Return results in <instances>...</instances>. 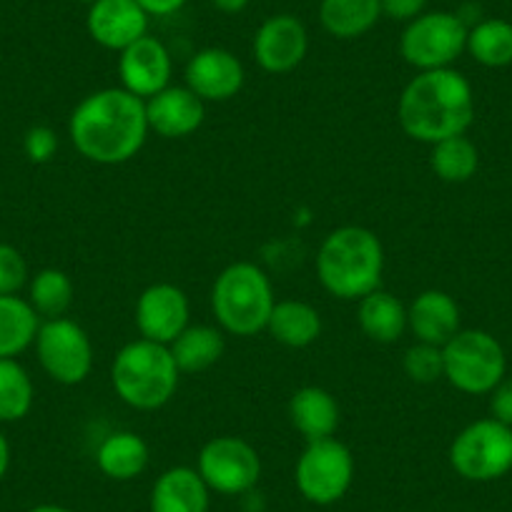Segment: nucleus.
<instances>
[{
	"label": "nucleus",
	"mask_w": 512,
	"mask_h": 512,
	"mask_svg": "<svg viewBox=\"0 0 512 512\" xmlns=\"http://www.w3.org/2000/svg\"><path fill=\"white\" fill-rule=\"evenodd\" d=\"M146 101L126 88L93 91L73 108L68 136L78 154L101 166H118L139 156L149 139Z\"/></svg>",
	"instance_id": "nucleus-1"
},
{
	"label": "nucleus",
	"mask_w": 512,
	"mask_h": 512,
	"mask_svg": "<svg viewBox=\"0 0 512 512\" xmlns=\"http://www.w3.org/2000/svg\"><path fill=\"white\" fill-rule=\"evenodd\" d=\"M397 121L412 141L427 146L452 136H465L475 121L470 81L455 68L420 71L402 88Z\"/></svg>",
	"instance_id": "nucleus-2"
},
{
	"label": "nucleus",
	"mask_w": 512,
	"mask_h": 512,
	"mask_svg": "<svg viewBox=\"0 0 512 512\" xmlns=\"http://www.w3.org/2000/svg\"><path fill=\"white\" fill-rule=\"evenodd\" d=\"M382 274L384 249L374 231L339 226L324 236L317 251V277L327 294L342 302H359L379 289Z\"/></svg>",
	"instance_id": "nucleus-3"
},
{
	"label": "nucleus",
	"mask_w": 512,
	"mask_h": 512,
	"mask_svg": "<svg viewBox=\"0 0 512 512\" xmlns=\"http://www.w3.org/2000/svg\"><path fill=\"white\" fill-rule=\"evenodd\" d=\"M179 367L166 344L134 339L123 344L111 364V384L131 410L154 412L169 405L179 390Z\"/></svg>",
	"instance_id": "nucleus-4"
},
{
	"label": "nucleus",
	"mask_w": 512,
	"mask_h": 512,
	"mask_svg": "<svg viewBox=\"0 0 512 512\" xmlns=\"http://www.w3.org/2000/svg\"><path fill=\"white\" fill-rule=\"evenodd\" d=\"M277 304L272 279L254 262H234L214 279L211 312L221 332L254 337L264 332Z\"/></svg>",
	"instance_id": "nucleus-5"
},
{
	"label": "nucleus",
	"mask_w": 512,
	"mask_h": 512,
	"mask_svg": "<svg viewBox=\"0 0 512 512\" xmlns=\"http://www.w3.org/2000/svg\"><path fill=\"white\" fill-rule=\"evenodd\" d=\"M445 379L465 395H490L507 372L502 344L482 329H460L442 347Z\"/></svg>",
	"instance_id": "nucleus-6"
},
{
	"label": "nucleus",
	"mask_w": 512,
	"mask_h": 512,
	"mask_svg": "<svg viewBox=\"0 0 512 512\" xmlns=\"http://www.w3.org/2000/svg\"><path fill=\"white\" fill-rule=\"evenodd\" d=\"M467 31L470 26L457 13L425 11L402 31L400 53L417 73L452 68L467 51Z\"/></svg>",
	"instance_id": "nucleus-7"
},
{
	"label": "nucleus",
	"mask_w": 512,
	"mask_h": 512,
	"mask_svg": "<svg viewBox=\"0 0 512 512\" xmlns=\"http://www.w3.org/2000/svg\"><path fill=\"white\" fill-rule=\"evenodd\" d=\"M450 465L470 482H492L512 470V427L485 417L457 432Z\"/></svg>",
	"instance_id": "nucleus-8"
},
{
	"label": "nucleus",
	"mask_w": 512,
	"mask_h": 512,
	"mask_svg": "<svg viewBox=\"0 0 512 512\" xmlns=\"http://www.w3.org/2000/svg\"><path fill=\"white\" fill-rule=\"evenodd\" d=\"M354 480V457L337 437L307 442L294 467V482L304 500L334 505L347 495Z\"/></svg>",
	"instance_id": "nucleus-9"
},
{
	"label": "nucleus",
	"mask_w": 512,
	"mask_h": 512,
	"mask_svg": "<svg viewBox=\"0 0 512 512\" xmlns=\"http://www.w3.org/2000/svg\"><path fill=\"white\" fill-rule=\"evenodd\" d=\"M33 347L43 372L63 387H76L91 374L93 342L86 329L73 319H43Z\"/></svg>",
	"instance_id": "nucleus-10"
},
{
	"label": "nucleus",
	"mask_w": 512,
	"mask_h": 512,
	"mask_svg": "<svg viewBox=\"0 0 512 512\" xmlns=\"http://www.w3.org/2000/svg\"><path fill=\"white\" fill-rule=\"evenodd\" d=\"M196 470L211 492L236 497L256 487L262 477V457L241 437L219 435L201 447Z\"/></svg>",
	"instance_id": "nucleus-11"
},
{
	"label": "nucleus",
	"mask_w": 512,
	"mask_h": 512,
	"mask_svg": "<svg viewBox=\"0 0 512 512\" xmlns=\"http://www.w3.org/2000/svg\"><path fill=\"white\" fill-rule=\"evenodd\" d=\"M191 304L181 287L169 282L151 284L141 292L136 302V329L141 339L166 344L169 347L186 327H189Z\"/></svg>",
	"instance_id": "nucleus-12"
},
{
	"label": "nucleus",
	"mask_w": 512,
	"mask_h": 512,
	"mask_svg": "<svg viewBox=\"0 0 512 512\" xmlns=\"http://www.w3.org/2000/svg\"><path fill=\"white\" fill-rule=\"evenodd\" d=\"M309 51V33L297 16L279 13L267 18L254 36V58L259 68L274 76L302 66Z\"/></svg>",
	"instance_id": "nucleus-13"
},
{
	"label": "nucleus",
	"mask_w": 512,
	"mask_h": 512,
	"mask_svg": "<svg viewBox=\"0 0 512 512\" xmlns=\"http://www.w3.org/2000/svg\"><path fill=\"white\" fill-rule=\"evenodd\" d=\"M149 13L136 0H96L88 6L86 31L106 51H126L149 36Z\"/></svg>",
	"instance_id": "nucleus-14"
},
{
	"label": "nucleus",
	"mask_w": 512,
	"mask_h": 512,
	"mask_svg": "<svg viewBox=\"0 0 512 512\" xmlns=\"http://www.w3.org/2000/svg\"><path fill=\"white\" fill-rule=\"evenodd\" d=\"M118 76L121 88L139 96L141 101H149L166 86H171L174 76V58L169 48L154 36H144L134 46H128L118 56Z\"/></svg>",
	"instance_id": "nucleus-15"
},
{
	"label": "nucleus",
	"mask_w": 512,
	"mask_h": 512,
	"mask_svg": "<svg viewBox=\"0 0 512 512\" xmlns=\"http://www.w3.org/2000/svg\"><path fill=\"white\" fill-rule=\"evenodd\" d=\"M186 86L204 103H224L244 88V63L226 48H204L186 63Z\"/></svg>",
	"instance_id": "nucleus-16"
},
{
	"label": "nucleus",
	"mask_w": 512,
	"mask_h": 512,
	"mask_svg": "<svg viewBox=\"0 0 512 512\" xmlns=\"http://www.w3.org/2000/svg\"><path fill=\"white\" fill-rule=\"evenodd\" d=\"M149 128L161 139H186L206 118V103L189 86H166L146 101Z\"/></svg>",
	"instance_id": "nucleus-17"
},
{
	"label": "nucleus",
	"mask_w": 512,
	"mask_h": 512,
	"mask_svg": "<svg viewBox=\"0 0 512 512\" xmlns=\"http://www.w3.org/2000/svg\"><path fill=\"white\" fill-rule=\"evenodd\" d=\"M407 329L417 342L445 347L460 332V307L442 289H427L407 307Z\"/></svg>",
	"instance_id": "nucleus-18"
},
{
	"label": "nucleus",
	"mask_w": 512,
	"mask_h": 512,
	"mask_svg": "<svg viewBox=\"0 0 512 512\" xmlns=\"http://www.w3.org/2000/svg\"><path fill=\"white\" fill-rule=\"evenodd\" d=\"M211 490L196 467H171L151 487V512H209Z\"/></svg>",
	"instance_id": "nucleus-19"
},
{
	"label": "nucleus",
	"mask_w": 512,
	"mask_h": 512,
	"mask_svg": "<svg viewBox=\"0 0 512 512\" xmlns=\"http://www.w3.org/2000/svg\"><path fill=\"white\" fill-rule=\"evenodd\" d=\"M289 422L307 442L334 437L339 427V405L324 387H302L289 397Z\"/></svg>",
	"instance_id": "nucleus-20"
},
{
	"label": "nucleus",
	"mask_w": 512,
	"mask_h": 512,
	"mask_svg": "<svg viewBox=\"0 0 512 512\" xmlns=\"http://www.w3.org/2000/svg\"><path fill=\"white\" fill-rule=\"evenodd\" d=\"M151 450L139 432L118 430L103 437V442L96 450V465L108 480L128 482L144 475L149 467Z\"/></svg>",
	"instance_id": "nucleus-21"
},
{
	"label": "nucleus",
	"mask_w": 512,
	"mask_h": 512,
	"mask_svg": "<svg viewBox=\"0 0 512 512\" xmlns=\"http://www.w3.org/2000/svg\"><path fill=\"white\" fill-rule=\"evenodd\" d=\"M359 329L377 344H395L407 332V307L395 294L374 289L357 302Z\"/></svg>",
	"instance_id": "nucleus-22"
},
{
	"label": "nucleus",
	"mask_w": 512,
	"mask_h": 512,
	"mask_svg": "<svg viewBox=\"0 0 512 512\" xmlns=\"http://www.w3.org/2000/svg\"><path fill=\"white\" fill-rule=\"evenodd\" d=\"M382 18V0H322L319 23L329 36L354 41L372 31Z\"/></svg>",
	"instance_id": "nucleus-23"
},
{
	"label": "nucleus",
	"mask_w": 512,
	"mask_h": 512,
	"mask_svg": "<svg viewBox=\"0 0 512 512\" xmlns=\"http://www.w3.org/2000/svg\"><path fill=\"white\" fill-rule=\"evenodd\" d=\"M267 332L289 349H304L322 334V317L317 309L299 299H282L274 304Z\"/></svg>",
	"instance_id": "nucleus-24"
},
{
	"label": "nucleus",
	"mask_w": 512,
	"mask_h": 512,
	"mask_svg": "<svg viewBox=\"0 0 512 512\" xmlns=\"http://www.w3.org/2000/svg\"><path fill=\"white\" fill-rule=\"evenodd\" d=\"M171 357L181 374L206 372L224 357V332L211 324H189L174 342L169 344Z\"/></svg>",
	"instance_id": "nucleus-25"
},
{
	"label": "nucleus",
	"mask_w": 512,
	"mask_h": 512,
	"mask_svg": "<svg viewBox=\"0 0 512 512\" xmlns=\"http://www.w3.org/2000/svg\"><path fill=\"white\" fill-rule=\"evenodd\" d=\"M41 322L28 299L0 294V359H16L33 347Z\"/></svg>",
	"instance_id": "nucleus-26"
},
{
	"label": "nucleus",
	"mask_w": 512,
	"mask_h": 512,
	"mask_svg": "<svg viewBox=\"0 0 512 512\" xmlns=\"http://www.w3.org/2000/svg\"><path fill=\"white\" fill-rule=\"evenodd\" d=\"M467 53L485 68H505L512 63V23L485 18L467 31Z\"/></svg>",
	"instance_id": "nucleus-27"
},
{
	"label": "nucleus",
	"mask_w": 512,
	"mask_h": 512,
	"mask_svg": "<svg viewBox=\"0 0 512 512\" xmlns=\"http://www.w3.org/2000/svg\"><path fill=\"white\" fill-rule=\"evenodd\" d=\"M430 149L432 174L445 181V184H465L477 174L480 151L467 136H452V139L437 141Z\"/></svg>",
	"instance_id": "nucleus-28"
},
{
	"label": "nucleus",
	"mask_w": 512,
	"mask_h": 512,
	"mask_svg": "<svg viewBox=\"0 0 512 512\" xmlns=\"http://www.w3.org/2000/svg\"><path fill=\"white\" fill-rule=\"evenodd\" d=\"M36 387L18 359H0V425L21 422L31 412Z\"/></svg>",
	"instance_id": "nucleus-29"
},
{
	"label": "nucleus",
	"mask_w": 512,
	"mask_h": 512,
	"mask_svg": "<svg viewBox=\"0 0 512 512\" xmlns=\"http://www.w3.org/2000/svg\"><path fill=\"white\" fill-rule=\"evenodd\" d=\"M73 297H76V287H73L71 277L61 269H41L28 282V302L41 319L66 317Z\"/></svg>",
	"instance_id": "nucleus-30"
},
{
	"label": "nucleus",
	"mask_w": 512,
	"mask_h": 512,
	"mask_svg": "<svg viewBox=\"0 0 512 512\" xmlns=\"http://www.w3.org/2000/svg\"><path fill=\"white\" fill-rule=\"evenodd\" d=\"M402 369L415 384H432L445 377V362H442V347L435 344L415 342L402 357Z\"/></svg>",
	"instance_id": "nucleus-31"
},
{
	"label": "nucleus",
	"mask_w": 512,
	"mask_h": 512,
	"mask_svg": "<svg viewBox=\"0 0 512 512\" xmlns=\"http://www.w3.org/2000/svg\"><path fill=\"white\" fill-rule=\"evenodd\" d=\"M28 282L26 256L16 246L0 241V294H18Z\"/></svg>",
	"instance_id": "nucleus-32"
},
{
	"label": "nucleus",
	"mask_w": 512,
	"mask_h": 512,
	"mask_svg": "<svg viewBox=\"0 0 512 512\" xmlns=\"http://www.w3.org/2000/svg\"><path fill=\"white\" fill-rule=\"evenodd\" d=\"M23 151H26L31 164H48L58 151V136L51 126H33L26 131L23 139Z\"/></svg>",
	"instance_id": "nucleus-33"
},
{
	"label": "nucleus",
	"mask_w": 512,
	"mask_h": 512,
	"mask_svg": "<svg viewBox=\"0 0 512 512\" xmlns=\"http://www.w3.org/2000/svg\"><path fill=\"white\" fill-rule=\"evenodd\" d=\"M490 417L512 427V377H507V374L490 392Z\"/></svg>",
	"instance_id": "nucleus-34"
},
{
	"label": "nucleus",
	"mask_w": 512,
	"mask_h": 512,
	"mask_svg": "<svg viewBox=\"0 0 512 512\" xmlns=\"http://www.w3.org/2000/svg\"><path fill=\"white\" fill-rule=\"evenodd\" d=\"M427 8V0H382V16L392 21L410 23L417 16H422Z\"/></svg>",
	"instance_id": "nucleus-35"
},
{
	"label": "nucleus",
	"mask_w": 512,
	"mask_h": 512,
	"mask_svg": "<svg viewBox=\"0 0 512 512\" xmlns=\"http://www.w3.org/2000/svg\"><path fill=\"white\" fill-rule=\"evenodd\" d=\"M151 18H166V16H174L179 13L181 8L186 6V0H136Z\"/></svg>",
	"instance_id": "nucleus-36"
},
{
	"label": "nucleus",
	"mask_w": 512,
	"mask_h": 512,
	"mask_svg": "<svg viewBox=\"0 0 512 512\" xmlns=\"http://www.w3.org/2000/svg\"><path fill=\"white\" fill-rule=\"evenodd\" d=\"M251 0H211V6L221 13H229V16H236V13L246 11Z\"/></svg>",
	"instance_id": "nucleus-37"
},
{
	"label": "nucleus",
	"mask_w": 512,
	"mask_h": 512,
	"mask_svg": "<svg viewBox=\"0 0 512 512\" xmlns=\"http://www.w3.org/2000/svg\"><path fill=\"white\" fill-rule=\"evenodd\" d=\"M8 467H11V445H8V437L0 430V480L8 475Z\"/></svg>",
	"instance_id": "nucleus-38"
},
{
	"label": "nucleus",
	"mask_w": 512,
	"mask_h": 512,
	"mask_svg": "<svg viewBox=\"0 0 512 512\" xmlns=\"http://www.w3.org/2000/svg\"><path fill=\"white\" fill-rule=\"evenodd\" d=\"M28 512H73V510H68V507H63V505H36V507H31Z\"/></svg>",
	"instance_id": "nucleus-39"
},
{
	"label": "nucleus",
	"mask_w": 512,
	"mask_h": 512,
	"mask_svg": "<svg viewBox=\"0 0 512 512\" xmlns=\"http://www.w3.org/2000/svg\"><path fill=\"white\" fill-rule=\"evenodd\" d=\"M76 3H86V6H93L96 0H76Z\"/></svg>",
	"instance_id": "nucleus-40"
}]
</instances>
